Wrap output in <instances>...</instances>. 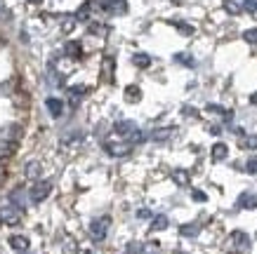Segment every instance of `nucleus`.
<instances>
[{
    "label": "nucleus",
    "instance_id": "f257e3e1",
    "mask_svg": "<svg viewBox=\"0 0 257 254\" xmlns=\"http://www.w3.org/2000/svg\"><path fill=\"white\" fill-rule=\"evenodd\" d=\"M109 228H111V219H109V216H99V219H94V221L90 223V233H92V238L97 240V242L106 238Z\"/></svg>",
    "mask_w": 257,
    "mask_h": 254
},
{
    "label": "nucleus",
    "instance_id": "f03ea898",
    "mask_svg": "<svg viewBox=\"0 0 257 254\" xmlns=\"http://www.w3.org/2000/svg\"><path fill=\"white\" fill-rule=\"evenodd\" d=\"M22 219V212L19 207L15 205H8V207H0V223H5V226H17Z\"/></svg>",
    "mask_w": 257,
    "mask_h": 254
},
{
    "label": "nucleus",
    "instance_id": "7ed1b4c3",
    "mask_svg": "<svg viewBox=\"0 0 257 254\" xmlns=\"http://www.w3.org/2000/svg\"><path fill=\"white\" fill-rule=\"evenodd\" d=\"M50 191H52V181H38V184H33L29 198H31V202H40L50 195Z\"/></svg>",
    "mask_w": 257,
    "mask_h": 254
},
{
    "label": "nucleus",
    "instance_id": "20e7f679",
    "mask_svg": "<svg viewBox=\"0 0 257 254\" xmlns=\"http://www.w3.org/2000/svg\"><path fill=\"white\" fill-rule=\"evenodd\" d=\"M99 8L111 12V15H125L127 12V3L125 0H99Z\"/></svg>",
    "mask_w": 257,
    "mask_h": 254
},
{
    "label": "nucleus",
    "instance_id": "39448f33",
    "mask_svg": "<svg viewBox=\"0 0 257 254\" xmlns=\"http://www.w3.org/2000/svg\"><path fill=\"white\" fill-rule=\"evenodd\" d=\"M45 106H47V111H50V116L52 118H62V113H64V101L62 99L50 97V99L45 101Z\"/></svg>",
    "mask_w": 257,
    "mask_h": 254
},
{
    "label": "nucleus",
    "instance_id": "423d86ee",
    "mask_svg": "<svg viewBox=\"0 0 257 254\" xmlns=\"http://www.w3.org/2000/svg\"><path fill=\"white\" fill-rule=\"evenodd\" d=\"M106 151H109L111 155L120 158V155H127V153H130V144H116V141H109V144H106Z\"/></svg>",
    "mask_w": 257,
    "mask_h": 254
},
{
    "label": "nucleus",
    "instance_id": "0eeeda50",
    "mask_svg": "<svg viewBox=\"0 0 257 254\" xmlns=\"http://www.w3.org/2000/svg\"><path fill=\"white\" fill-rule=\"evenodd\" d=\"M231 245H234L236 249H248V247H250V238L245 235V233L236 231V233H231Z\"/></svg>",
    "mask_w": 257,
    "mask_h": 254
},
{
    "label": "nucleus",
    "instance_id": "6e6552de",
    "mask_svg": "<svg viewBox=\"0 0 257 254\" xmlns=\"http://www.w3.org/2000/svg\"><path fill=\"white\" fill-rule=\"evenodd\" d=\"M10 245H12V249H17V252H26V249H29V238L12 235V238H10Z\"/></svg>",
    "mask_w": 257,
    "mask_h": 254
},
{
    "label": "nucleus",
    "instance_id": "1a4fd4ad",
    "mask_svg": "<svg viewBox=\"0 0 257 254\" xmlns=\"http://www.w3.org/2000/svg\"><path fill=\"white\" fill-rule=\"evenodd\" d=\"M226 155H229V146H226V144H215V146H212V160L215 162L224 160Z\"/></svg>",
    "mask_w": 257,
    "mask_h": 254
},
{
    "label": "nucleus",
    "instance_id": "9d476101",
    "mask_svg": "<svg viewBox=\"0 0 257 254\" xmlns=\"http://www.w3.org/2000/svg\"><path fill=\"white\" fill-rule=\"evenodd\" d=\"M238 207H243V209H255V207H257V195L243 193L241 200H238Z\"/></svg>",
    "mask_w": 257,
    "mask_h": 254
},
{
    "label": "nucleus",
    "instance_id": "9b49d317",
    "mask_svg": "<svg viewBox=\"0 0 257 254\" xmlns=\"http://www.w3.org/2000/svg\"><path fill=\"white\" fill-rule=\"evenodd\" d=\"M40 177V162H29L26 165V179H38Z\"/></svg>",
    "mask_w": 257,
    "mask_h": 254
},
{
    "label": "nucleus",
    "instance_id": "f8f14e48",
    "mask_svg": "<svg viewBox=\"0 0 257 254\" xmlns=\"http://www.w3.org/2000/svg\"><path fill=\"white\" fill-rule=\"evenodd\" d=\"M198 231H201V228H198L196 223H187V226L179 228V233H182L184 238H194V235H198Z\"/></svg>",
    "mask_w": 257,
    "mask_h": 254
},
{
    "label": "nucleus",
    "instance_id": "ddd939ff",
    "mask_svg": "<svg viewBox=\"0 0 257 254\" xmlns=\"http://www.w3.org/2000/svg\"><path fill=\"white\" fill-rule=\"evenodd\" d=\"M168 228V216H156L154 221H151V231H165Z\"/></svg>",
    "mask_w": 257,
    "mask_h": 254
},
{
    "label": "nucleus",
    "instance_id": "4468645a",
    "mask_svg": "<svg viewBox=\"0 0 257 254\" xmlns=\"http://www.w3.org/2000/svg\"><path fill=\"white\" fill-rule=\"evenodd\" d=\"M116 132H118V134H133V132H135V125L127 123V120H123V123H116Z\"/></svg>",
    "mask_w": 257,
    "mask_h": 254
},
{
    "label": "nucleus",
    "instance_id": "2eb2a0df",
    "mask_svg": "<svg viewBox=\"0 0 257 254\" xmlns=\"http://www.w3.org/2000/svg\"><path fill=\"white\" fill-rule=\"evenodd\" d=\"M64 254H78V245H76V242H73V240L71 238H66L64 240Z\"/></svg>",
    "mask_w": 257,
    "mask_h": 254
},
{
    "label": "nucleus",
    "instance_id": "dca6fc26",
    "mask_svg": "<svg viewBox=\"0 0 257 254\" xmlns=\"http://www.w3.org/2000/svg\"><path fill=\"white\" fill-rule=\"evenodd\" d=\"M133 62L137 64L140 69H147V66H149V62H151V59H149V54H135V57H133Z\"/></svg>",
    "mask_w": 257,
    "mask_h": 254
},
{
    "label": "nucleus",
    "instance_id": "f3484780",
    "mask_svg": "<svg viewBox=\"0 0 257 254\" xmlns=\"http://www.w3.org/2000/svg\"><path fill=\"white\" fill-rule=\"evenodd\" d=\"M243 40L250 43V45H257V29H248V31L243 33Z\"/></svg>",
    "mask_w": 257,
    "mask_h": 254
},
{
    "label": "nucleus",
    "instance_id": "a211bd4d",
    "mask_svg": "<svg viewBox=\"0 0 257 254\" xmlns=\"http://www.w3.org/2000/svg\"><path fill=\"white\" fill-rule=\"evenodd\" d=\"M66 54H69V57H80V45L78 43H69V45H66Z\"/></svg>",
    "mask_w": 257,
    "mask_h": 254
},
{
    "label": "nucleus",
    "instance_id": "6ab92c4d",
    "mask_svg": "<svg viewBox=\"0 0 257 254\" xmlns=\"http://www.w3.org/2000/svg\"><path fill=\"white\" fill-rule=\"evenodd\" d=\"M170 134H172L170 127H168V130H156V132H154V139H156V141H165Z\"/></svg>",
    "mask_w": 257,
    "mask_h": 254
},
{
    "label": "nucleus",
    "instance_id": "aec40b11",
    "mask_svg": "<svg viewBox=\"0 0 257 254\" xmlns=\"http://www.w3.org/2000/svg\"><path fill=\"white\" fill-rule=\"evenodd\" d=\"M226 10H229L231 15H238V12H241V5H238V0H226Z\"/></svg>",
    "mask_w": 257,
    "mask_h": 254
},
{
    "label": "nucleus",
    "instance_id": "412c9836",
    "mask_svg": "<svg viewBox=\"0 0 257 254\" xmlns=\"http://www.w3.org/2000/svg\"><path fill=\"white\" fill-rule=\"evenodd\" d=\"M90 8H92V3H85V5H83V8L78 10V19H87V15H90Z\"/></svg>",
    "mask_w": 257,
    "mask_h": 254
},
{
    "label": "nucleus",
    "instance_id": "4be33fe9",
    "mask_svg": "<svg viewBox=\"0 0 257 254\" xmlns=\"http://www.w3.org/2000/svg\"><path fill=\"white\" fill-rule=\"evenodd\" d=\"M243 10L245 12H257V0H243Z\"/></svg>",
    "mask_w": 257,
    "mask_h": 254
},
{
    "label": "nucleus",
    "instance_id": "5701e85b",
    "mask_svg": "<svg viewBox=\"0 0 257 254\" xmlns=\"http://www.w3.org/2000/svg\"><path fill=\"white\" fill-rule=\"evenodd\" d=\"M245 172L248 174H257V158H250L248 165H245Z\"/></svg>",
    "mask_w": 257,
    "mask_h": 254
},
{
    "label": "nucleus",
    "instance_id": "b1692460",
    "mask_svg": "<svg viewBox=\"0 0 257 254\" xmlns=\"http://www.w3.org/2000/svg\"><path fill=\"white\" fill-rule=\"evenodd\" d=\"M142 252H144V254H158V245H156V242H149V245L142 247Z\"/></svg>",
    "mask_w": 257,
    "mask_h": 254
},
{
    "label": "nucleus",
    "instance_id": "393cba45",
    "mask_svg": "<svg viewBox=\"0 0 257 254\" xmlns=\"http://www.w3.org/2000/svg\"><path fill=\"white\" fill-rule=\"evenodd\" d=\"M127 99L137 101V99H140V90H137V87H127Z\"/></svg>",
    "mask_w": 257,
    "mask_h": 254
},
{
    "label": "nucleus",
    "instance_id": "a878e982",
    "mask_svg": "<svg viewBox=\"0 0 257 254\" xmlns=\"http://www.w3.org/2000/svg\"><path fill=\"white\" fill-rule=\"evenodd\" d=\"M175 179H177V184H187V172H175Z\"/></svg>",
    "mask_w": 257,
    "mask_h": 254
},
{
    "label": "nucleus",
    "instance_id": "bb28decb",
    "mask_svg": "<svg viewBox=\"0 0 257 254\" xmlns=\"http://www.w3.org/2000/svg\"><path fill=\"white\" fill-rule=\"evenodd\" d=\"M243 146H245V148H257V137H248Z\"/></svg>",
    "mask_w": 257,
    "mask_h": 254
},
{
    "label": "nucleus",
    "instance_id": "cd10ccee",
    "mask_svg": "<svg viewBox=\"0 0 257 254\" xmlns=\"http://www.w3.org/2000/svg\"><path fill=\"white\" fill-rule=\"evenodd\" d=\"M140 252H142V247L137 245V242H133V245L127 247V254H140Z\"/></svg>",
    "mask_w": 257,
    "mask_h": 254
},
{
    "label": "nucleus",
    "instance_id": "c85d7f7f",
    "mask_svg": "<svg viewBox=\"0 0 257 254\" xmlns=\"http://www.w3.org/2000/svg\"><path fill=\"white\" fill-rule=\"evenodd\" d=\"M194 200L205 202V193H203V191H194Z\"/></svg>",
    "mask_w": 257,
    "mask_h": 254
},
{
    "label": "nucleus",
    "instance_id": "c756f323",
    "mask_svg": "<svg viewBox=\"0 0 257 254\" xmlns=\"http://www.w3.org/2000/svg\"><path fill=\"white\" fill-rule=\"evenodd\" d=\"M250 101H252V104H257V94H252V97H250Z\"/></svg>",
    "mask_w": 257,
    "mask_h": 254
},
{
    "label": "nucleus",
    "instance_id": "7c9ffc66",
    "mask_svg": "<svg viewBox=\"0 0 257 254\" xmlns=\"http://www.w3.org/2000/svg\"><path fill=\"white\" fill-rule=\"evenodd\" d=\"M29 3H33V5H40V3H43V0H29Z\"/></svg>",
    "mask_w": 257,
    "mask_h": 254
},
{
    "label": "nucleus",
    "instance_id": "2f4dec72",
    "mask_svg": "<svg viewBox=\"0 0 257 254\" xmlns=\"http://www.w3.org/2000/svg\"><path fill=\"white\" fill-rule=\"evenodd\" d=\"M3 12H5V10H3V8H0V17H3Z\"/></svg>",
    "mask_w": 257,
    "mask_h": 254
},
{
    "label": "nucleus",
    "instance_id": "473e14b6",
    "mask_svg": "<svg viewBox=\"0 0 257 254\" xmlns=\"http://www.w3.org/2000/svg\"><path fill=\"white\" fill-rule=\"evenodd\" d=\"M87 254H92V252H87Z\"/></svg>",
    "mask_w": 257,
    "mask_h": 254
},
{
    "label": "nucleus",
    "instance_id": "72a5a7b5",
    "mask_svg": "<svg viewBox=\"0 0 257 254\" xmlns=\"http://www.w3.org/2000/svg\"><path fill=\"white\" fill-rule=\"evenodd\" d=\"M177 254H182V252H177Z\"/></svg>",
    "mask_w": 257,
    "mask_h": 254
}]
</instances>
